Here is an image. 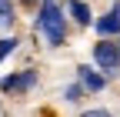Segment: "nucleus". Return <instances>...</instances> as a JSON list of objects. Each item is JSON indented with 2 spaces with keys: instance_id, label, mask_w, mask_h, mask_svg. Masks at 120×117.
<instances>
[{
  "instance_id": "nucleus-1",
  "label": "nucleus",
  "mask_w": 120,
  "mask_h": 117,
  "mask_svg": "<svg viewBox=\"0 0 120 117\" xmlns=\"http://www.w3.org/2000/svg\"><path fill=\"white\" fill-rule=\"evenodd\" d=\"M37 30L43 34V40L50 47H64L67 40V23H64V10H60L57 0H43L40 17H37Z\"/></svg>"
},
{
  "instance_id": "nucleus-2",
  "label": "nucleus",
  "mask_w": 120,
  "mask_h": 117,
  "mask_svg": "<svg viewBox=\"0 0 120 117\" xmlns=\"http://www.w3.org/2000/svg\"><path fill=\"white\" fill-rule=\"evenodd\" d=\"M94 60L100 64V70H103L107 77H117V74H120V50H117V43L100 40L97 47H94Z\"/></svg>"
},
{
  "instance_id": "nucleus-3",
  "label": "nucleus",
  "mask_w": 120,
  "mask_h": 117,
  "mask_svg": "<svg viewBox=\"0 0 120 117\" xmlns=\"http://www.w3.org/2000/svg\"><path fill=\"white\" fill-rule=\"evenodd\" d=\"M34 84H37V70H23V74L4 77V80H0V90H7V94H13V90H30Z\"/></svg>"
},
{
  "instance_id": "nucleus-4",
  "label": "nucleus",
  "mask_w": 120,
  "mask_h": 117,
  "mask_svg": "<svg viewBox=\"0 0 120 117\" xmlns=\"http://www.w3.org/2000/svg\"><path fill=\"white\" fill-rule=\"evenodd\" d=\"M97 30H100L103 37H110V34H120V0H117V7H113L110 13H103V17L97 20Z\"/></svg>"
},
{
  "instance_id": "nucleus-5",
  "label": "nucleus",
  "mask_w": 120,
  "mask_h": 117,
  "mask_svg": "<svg viewBox=\"0 0 120 117\" xmlns=\"http://www.w3.org/2000/svg\"><path fill=\"white\" fill-rule=\"evenodd\" d=\"M77 74H80V84L87 87V90H103V84H107L100 74H94L90 67H77Z\"/></svg>"
},
{
  "instance_id": "nucleus-6",
  "label": "nucleus",
  "mask_w": 120,
  "mask_h": 117,
  "mask_svg": "<svg viewBox=\"0 0 120 117\" xmlns=\"http://www.w3.org/2000/svg\"><path fill=\"white\" fill-rule=\"evenodd\" d=\"M70 13H73V20H77V23H90V7L83 4V0H70Z\"/></svg>"
},
{
  "instance_id": "nucleus-7",
  "label": "nucleus",
  "mask_w": 120,
  "mask_h": 117,
  "mask_svg": "<svg viewBox=\"0 0 120 117\" xmlns=\"http://www.w3.org/2000/svg\"><path fill=\"white\" fill-rule=\"evenodd\" d=\"M10 23H13V4L0 0V27H10Z\"/></svg>"
},
{
  "instance_id": "nucleus-8",
  "label": "nucleus",
  "mask_w": 120,
  "mask_h": 117,
  "mask_svg": "<svg viewBox=\"0 0 120 117\" xmlns=\"http://www.w3.org/2000/svg\"><path fill=\"white\" fill-rule=\"evenodd\" d=\"M13 50H17V40H13V37H4V40H0V60H4L7 54H13Z\"/></svg>"
},
{
  "instance_id": "nucleus-9",
  "label": "nucleus",
  "mask_w": 120,
  "mask_h": 117,
  "mask_svg": "<svg viewBox=\"0 0 120 117\" xmlns=\"http://www.w3.org/2000/svg\"><path fill=\"white\" fill-rule=\"evenodd\" d=\"M64 97L70 100V104H77V100H80V87H77V84H73V87H67V90H64Z\"/></svg>"
},
{
  "instance_id": "nucleus-10",
  "label": "nucleus",
  "mask_w": 120,
  "mask_h": 117,
  "mask_svg": "<svg viewBox=\"0 0 120 117\" xmlns=\"http://www.w3.org/2000/svg\"><path fill=\"white\" fill-rule=\"evenodd\" d=\"M83 117H110V110H87Z\"/></svg>"
},
{
  "instance_id": "nucleus-11",
  "label": "nucleus",
  "mask_w": 120,
  "mask_h": 117,
  "mask_svg": "<svg viewBox=\"0 0 120 117\" xmlns=\"http://www.w3.org/2000/svg\"><path fill=\"white\" fill-rule=\"evenodd\" d=\"M23 4H27V7H30V4H37V0H23Z\"/></svg>"
}]
</instances>
